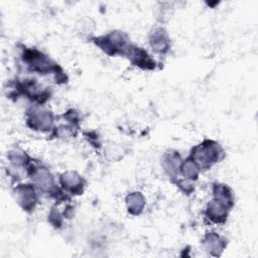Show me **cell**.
Masks as SVG:
<instances>
[{
  "instance_id": "6da1fadb",
  "label": "cell",
  "mask_w": 258,
  "mask_h": 258,
  "mask_svg": "<svg viewBox=\"0 0 258 258\" xmlns=\"http://www.w3.org/2000/svg\"><path fill=\"white\" fill-rule=\"evenodd\" d=\"M223 156L224 151L217 142L213 140H205L191 149L189 157L196 161L200 169H208L216 162H219Z\"/></svg>"
},
{
  "instance_id": "7a4b0ae2",
  "label": "cell",
  "mask_w": 258,
  "mask_h": 258,
  "mask_svg": "<svg viewBox=\"0 0 258 258\" xmlns=\"http://www.w3.org/2000/svg\"><path fill=\"white\" fill-rule=\"evenodd\" d=\"M22 56L23 61L27 63L32 72H37L39 74H48L51 72L57 74L58 72H61V70L57 68V66L51 61L48 56L36 49H26Z\"/></svg>"
},
{
  "instance_id": "3957f363",
  "label": "cell",
  "mask_w": 258,
  "mask_h": 258,
  "mask_svg": "<svg viewBox=\"0 0 258 258\" xmlns=\"http://www.w3.org/2000/svg\"><path fill=\"white\" fill-rule=\"evenodd\" d=\"M95 43L108 54H124L128 44L126 35L121 31H112L107 35L95 38Z\"/></svg>"
},
{
  "instance_id": "277c9868",
  "label": "cell",
  "mask_w": 258,
  "mask_h": 258,
  "mask_svg": "<svg viewBox=\"0 0 258 258\" xmlns=\"http://www.w3.org/2000/svg\"><path fill=\"white\" fill-rule=\"evenodd\" d=\"M27 124L34 130H47L51 127L53 116L51 112L41 107H31L27 110Z\"/></svg>"
},
{
  "instance_id": "5b68a950",
  "label": "cell",
  "mask_w": 258,
  "mask_h": 258,
  "mask_svg": "<svg viewBox=\"0 0 258 258\" xmlns=\"http://www.w3.org/2000/svg\"><path fill=\"white\" fill-rule=\"evenodd\" d=\"M33 184H18L14 188L15 200L24 211H32L36 205L37 198Z\"/></svg>"
},
{
  "instance_id": "8992f818",
  "label": "cell",
  "mask_w": 258,
  "mask_h": 258,
  "mask_svg": "<svg viewBox=\"0 0 258 258\" xmlns=\"http://www.w3.org/2000/svg\"><path fill=\"white\" fill-rule=\"evenodd\" d=\"M31 178L34 181L35 187L38 189L50 192L54 189V180L53 176L49 172V170L43 166H31L28 169Z\"/></svg>"
},
{
  "instance_id": "52a82bcc",
  "label": "cell",
  "mask_w": 258,
  "mask_h": 258,
  "mask_svg": "<svg viewBox=\"0 0 258 258\" xmlns=\"http://www.w3.org/2000/svg\"><path fill=\"white\" fill-rule=\"evenodd\" d=\"M125 55H127L130 58L131 62L134 66H138L143 70H152L155 67L154 60L147 54V52L144 49L138 46L128 45L125 51Z\"/></svg>"
},
{
  "instance_id": "ba28073f",
  "label": "cell",
  "mask_w": 258,
  "mask_h": 258,
  "mask_svg": "<svg viewBox=\"0 0 258 258\" xmlns=\"http://www.w3.org/2000/svg\"><path fill=\"white\" fill-rule=\"evenodd\" d=\"M228 208L217 200L211 201L205 211L206 217L213 223L222 224L226 222L228 216Z\"/></svg>"
},
{
  "instance_id": "9c48e42d",
  "label": "cell",
  "mask_w": 258,
  "mask_h": 258,
  "mask_svg": "<svg viewBox=\"0 0 258 258\" xmlns=\"http://www.w3.org/2000/svg\"><path fill=\"white\" fill-rule=\"evenodd\" d=\"M59 181L62 187L72 194L81 195L83 192L84 181L82 177L76 172L67 171L62 173L59 177Z\"/></svg>"
},
{
  "instance_id": "30bf717a",
  "label": "cell",
  "mask_w": 258,
  "mask_h": 258,
  "mask_svg": "<svg viewBox=\"0 0 258 258\" xmlns=\"http://www.w3.org/2000/svg\"><path fill=\"white\" fill-rule=\"evenodd\" d=\"M149 42L152 49L157 53H165L169 48V38L162 28H156L151 32Z\"/></svg>"
},
{
  "instance_id": "8fae6325",
  "label": "cell",
  "mask_w": 258,
  "mask_h": 258,
  "mask_svg": "<svg viewBox=\"0 0 258 258\" xmlns=\"http://www.w3.org/2000/svg\"><path fill=\"white\" fill-rule=\"evenodd\" d=\"M213 195L215 200L224 204L228 209L233 206V194L230 187H228L226 184L215 183L213 185Z\"/></svg>"
},
{
  "instance_id": "7c38bea8",
  "label": "cell",
  "mask_w": 258,
  "mask_h": 258,
  "mask_svg": "<svg viewBox=\"0 0 258 258\" xmlns=\"http://www.w3.org/2000/svg\"><path fill=\"white\" fill-rule=\"evenodd\" d=\"M181 159L178 152H168L163 157V167L168 175H176L179 171Z\"/></svg>"
},
{
  "instance_id": "4fadbf2b",
  "label": "cell",
  "mask_w": 258,
  "mask_h": 258,
  "mask_svg": "<svg viewBox=\"0 0 258 258\" xmlns=\"http://www.w3.org/2000/svg\"><path fill=\"white\" fill-rule=\"evenodd\" d=\"M126 204H127L128 212L130 214L139 215L143 210V207L145 205V200L141 192L134 191L127 196Z\"/></svg>"
},
{
  "instance_id": "5bb4252c",
  "label": "cell",
  "mask_w": 258,
  "mask_h": 258,
  "mask_svg": "<svg viewBox=\"0 0 258 258\" xmlns=\"http://www.w3.org/2000/svg\"><path fill=\"white\" fill-rule=\"evenodd\" d=\"M225 241L216 233H209L205 239L204 244L206 250L211 252L212 255H219L218 251L222 252L225 247Z\"/></svg>"
},
{
  "instance_id": "9a60e30c",
  "label": "cell",
  "mask_w": 258,
  "mask_h": 258,
  "mask_svg": "<svg viewBox=\"0 0 258 258\" xmlns=\"http://www.w3.org/2000/svg\"><path fill=\"white\" fill-rule=\"evenodd\" d=\"M179 170L181 174L185 177V179L197 180L200 172V167L192 158L188 157L186 160L181 162Z\"/></svg>"
},
{
  "instance_id": "2e32d148",
  "label": "cell",
  "mask_w": 258,
  "mask_h": 258,
  "mask_svg": "<svg viewBox=\"0 0 258 258\" xmlns=\"http://www.w3.org/2000/svg\"><path fill=\"white\" fill-rule=\"evenodd\" d=\"M10 162L14 166H25L29 161V157L23 152L19 150H12L7 154Z\"/></svg>"
}]
</instances>
